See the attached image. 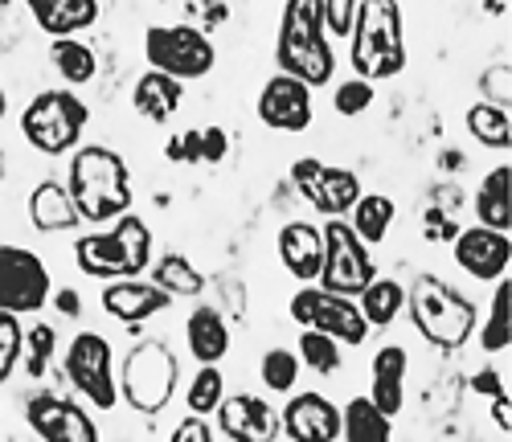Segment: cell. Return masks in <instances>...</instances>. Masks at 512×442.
<instances>
[{"instance_id": "cell-50", "label": "cell", "mask_w": 512, "mask_h": 442, "mask_svg": "<svg viewBox=\"0 0 512 442\" xmlns=\"http://www.w3.org/2000/svg\"><path fill=\"white\" fill-rule=\"evenodd\" d=\"M5 168H9V164H5V148H0V181H5Z\"/></svg>"}, {"instance_id": "cell-30", "label": "cell", "mask_w": 512, "mask_h": 442, "mask_svg": "<svg viewBox=\"0 0 512 442\" xmlns=\"http://www.w3.org/2000/svg\"><path fill=\"white\" fill-rule=\"evenodd\" d=\"M476 332H480L484 352H508V344H512V283H508V275L496 279L492 307H488V316L476 324Z\"/></svg>"}, {"instance_id": "cell-5", "label": "cell", "mask_w": 512, "mask_h": 442, "mask_svg": "<svg viewBox=\"0 0 512 442\" xmlns=\"http://www.w3.org/2000/svg\"><path fill=\"white\" fill-rule=\"evenodd\" d=\"M406 307L422 340H431L443 352H459L480 324L476 303L439 275H418L414 287L406 291Z\"/></svg>"}, {"instance_id": "cell-35", "label": "cell", "mask_w": 512, "mask_h": 442, "mask_svg": "<svg viewBox=\"0 0 512 442\" xmlns=\"http://www.w3.org/2000/svg\"><path fill=\"white\" fill-rule=\"evenodd\" d=\"M222 397H226V377H222V369H218V365H201L197 377H193L189 389H185V406H189V414L209 418L213 410L222 406Z\"/></svg>"}, {"instance_id": "cell-23", "label": "cell", "mask_w": 512, "mask_h": 442, "mask_svg": "<svg viewBox=\"0 0 512 442\" xmlns=\"http://www.w3.org/2000/svg\"><path fill=\"white\" fill-rule=\"evenodd\" d=\"M185 344L197 365H222V357L230 352V328L218 307H209V303L193 307L185 320Z\"/></svg>"}, {"instance_id": "cell-6", "label": "cell", "mask_w": 512, "mask_h": 442, "mask_svg": "<svg viewBox=\"0 0 512 442\" xmlns=\"http://www.w3.org/2000/svg\"><path fill=\"white\" fill-rule=\"evenodd\" d=\"M181 381V365H177V352L168 348L164 340H140L132 352L123 357V373H119V393L123 402L132 406L144 418H156L177 393Z\"/></svg>"}, {"instance_id": "cell-38", "label": "cell", "mask_w": 512, "mask_h": 442, "mask_svg": "<svg viewBox=\"0 0 512 442\" xmlns=\"http://www.w3.org/2000/svg\"><path fill=\"white\" fill-rule=\"evenodd\" d=\"M21 348H25L21 316L0 312V385H5V381L17 373V365H21Z\"/></svg>"}, {"instance_id": "cell-20", "label": "cell", "mask_w": 512, "mask_h": 442, "mask_svg": "<svg viewBox=\"0 0 512 442\" xmlns=\"http://www.w3.org/2000/svg\"><path fill=\"white\" fill-rule=\"evenodd\" d=\"M406 373H410V357L402 344H386L373 352V365H369V402L386 414L398 418L406 406Z\"/></svg>"}, {"instance_id": "cell-28", "label": "cell", "mask_w": 512, "mask_h": 442, "mask_svg": "<svg viewBox=\"0 0 512 442\" xmlns=\"http://www.w3.org/2000/svg\"><path fill=\"white\" fill-rule=\"evenodd\" d=\"M340 438L345 442H394V422L381 414L369 397H353L340 410Z\"/></svg>"}, {"instance_id": "cell-4", "label": "cell", "mask_w": 512, "mask_h": 442, "mask_svg": "<svg viewBox=\"0 0 512 442\" xmlns=\"http://www.w3.org/2000/svg\"><path fill=\"white\" fill-rule=\"evenodd\" d=\"M74 258H78V271L115 283V279H140L152 267V230L148 221L136 213H123L115 217L111 230L87 234L74 242Z\"/></svg>"}, {"instance_id": "cell-3", "label": "cell", "mask_w": 512, "mask_h": 442, "mask_svg": "<svg viewBox=\"0 0 512 442\" xmlns=\"http://www.w3.org/2000/svg\"><path fill=\"white\" fill-rule=\"evenodd\" d=\"M275 62L279 74L300 78L304 86H328L336 74V58L324 33V17H320V0H287L283 5V25H279V41H275Z\"/></svg>"}, {"instance_id": "cell-42", "label": "cell", "mask_w": 512, "mask_h": 442, "mask_svg": "<svg viewBox=\"0 0 512 442\" xmlns=\"http://www.w3.org/2000/svg\"><path fill=\"white\" fill-rule=\"evenodd\" d=\"M508 82H512V74H508V58H504V62H496V66L484 74V82H480V86H484V95H488L484 103H492V107H504V111H508V103H512Z\"/></svg>"}, {"instance_id": "cell-41", "label": "cell", "mask_w": 512, "mask_h": 442, "mask_svg": "<svg viewBox=\"0 0 512 442\" xmlns=\"http://www.w3.org/2000/svg\"><path fill=\"white\" fill-rule=\"evenodd\" d=\"M168 164H201V127H189L164 144Z\"/></svg>"}, {"instance_id": "cell-10", "label": "cell", "mask_w": 512, "mask_h": 442, "mask_svg": "<svg viewBox=\"0 0 512 442\" xmlns=\"http://www.w3.org/2000/svg\"><path fill=\"white\" fill-rule=\"evenodd\" d=\"M287 312H291V320L300 324V328L324 332V336H332L340 348H357V344H365V336H369V324H365V316H361L357 299L332 295V291L312 287V283L291 295Z\"/></svg>"}, {"instance_id": "cell-37", "label": "cell", "mask_w": 512, "mask_h": 442, "mask_svg": "<svg viewBox=\"0 0 512 442\" xmlns=\"http://www.w3.org/2000/svg\"><path fill=\"white\" fill-rule=\"evenodd\" d=\"M54 348H58V332H54L50 324H33V328L25 332L21 365H25V373H29L33 381L46 377V369H50V361H54Z\"/></svg>"}, {"instance_id": "cell-17", "label": "cell", "mask_w": 512, "mask_h": 442, "mask_svg": "<svg viewBox=\"0 0 512 442\" xmlns=\"http://www.w3.org/2000/svg\"><path fill=\"white\" fill-rule=\"evenodd\" d=\"M259 119L263 127L271 131H308L312 123V86H304L300 78H287V74H275L267 78V86L259 91Z\"/></svg>"}, {"instance_id": "cell-18", "label": "cell", "mask_w": 512, "mask_h": 442, "mask_svg": "<svg viewBox=\"0 0 512 442\" xmlns=\"http://www.w3.org/2000/svg\"><path fill=\"white\" fill-rule=\"evenodd\" d=\"M279 426L291 442H336L340 438V410L324 393H295L279 414Z\"/></svg>"}, {"instance_id": "cell-44", "label": "cell", "mask_w": 512, "mask_h": 442, "mask_svg": "<svg viewBox=\"0 0 512 442\" xmlns=\"http://www.w3.org/2000/svg\"><path fill=\"white\" fill-rule=\"evenodd\" d=\"M168 442H218V434H213L209 418L189 414V418L177 422V430H173V438H168Z\"/></svg>"}, {"instance_id": "cell-31", "label": "cell", "mask_w": 512, "mask_h": 442, "mask_svg": "<svg viewBox=\"0 0 512 442\" xmlns=\"http://www.w3.org/2000/svg\"><path fill=\"white\" fill-rule=\"evenodd\" d=\"M148 283H156L168 299H197V295L205 291L201 271L193 267L185 254H164L156 267H152V279H148Z\"/></svg>"}, {"instance_id": "cell-33", "label": "cell", "mask_w": 512, "mask_h": 442, "mask_svg": "<svg viewBox=\"0 0 512 442\" xmlns=\"http://www.w3.org/2000/svg\"><path fill=\"white\" fill-rule=\"evenodd\" d=\"M467 131H472L484 148H496V152L512 148V115L504 107H492V103L467 107Z\"/></svg>"}, {"instance_id": "cell-1", "label": "cell", "mask_w": 512, "mask_h": 442, "mask_svg": "<svg viewBox=\"0 0 512 442\" xmlns=\"http://www.w3.org/2000/svg\"><path fill=\"white\" fill-rule=\"evenodd\" d=\"M66 193L82 221H115L132 213V172L115 148L78 144L66 172Z\"/></svg>"}, {"instance_id": "cell-14", "label": "cell", "mask_w": 512, "mask_h": 442, "mask_svg": "<svg viewBox=\"0 0 512 442\" xmlns=\"http://www.w3.org/2000/svg\"><path fill=\"white\" fill-rule=\"evenodd\" d=\"M25 422L41 442H99L95 418L58 393H33L25 402Z\"/></svg>"}, {"instance_id": "cell-47", "label": "cell", "mask_w": 512, "mask_h": 442, "mask_svg": "<svg viewBox=\"0 0 512 442\" xmlns=\"http://www.w3.org/2000/svg\"><path fill=\"white\" fill-rule=\"evenodd\" d=\"M492 422H496V426H500L504 434L512 430V402H508V389L492 397Z\"/></svg>"}, {"instance_id": "cell-39", "label": "cell", "mask_w": 512, "mask_h": 442, "mask_svg": "<svg viewBox=\"0 0 512 442\" xmlns=\"http://www.w3.org/2000/svg\"><path fill=\"white\" fill-rule=\"evenodd\" d=\"M332 107H336V115H345V119L365 115L373 107V82H365V78L340 82L336 91H332Z\"/></svg>"}, {"instance_id": "cell-25", "label": "cell", "mask_w": 512, "mask_h": 442, "mask_svg": "<svg viewBox=\"0 0 512 442\" xmlns=\"http://www.w3.org/2000/svg\"><path fill=\"white\" fill-rule=\"evenodd\" d=\"M472 209H476L480 226L500 230V234L512 230V164H508V160L496 164V168L484 176V181H480Z\"/></svg>"}, {"instance_id": "cell-15", "label": "cell", "mask_w": 512, "mask_h": 442, "mask_svg": "<svg viewBox=\"0 0 512 442\" xmlns=\"http://www.w3.org/2000/svg\"><path fill=\"white\" fill-rule=\"evenodd\" d=\"M451 258L463 275H472L480 283H496L512 267V238L488 226H467L451 238Z\"/></svg>"}, {"instance_id": "cell-27", "label": "cell", "mask_w": 512, "mask_h": 442, "mask_svg": "<svg viewBox=\"0 0 512 442\" xmlns=\"http://www.w3.org/2000/svg\"><path fill=\"white\" fill-rule=\"evenodd\" d=\"M394 217H398L394 197H386V193H361L357 205L349 209V226H353V234L373 250V246H381V242L390 238Z\"/></svg>"}, {"instance_id": "cell-12", "label": "cell", "mask_w": 512, "mask_h": 442, "mask_svg": "<svg viewBox=\"0 0 512 442\" xmlns=\"http://www.w3.org/2000/svg\"><path fill=\"white\" fill-rule=\"evenodd\" d=\"M54 283L50 271L25 246H0V312L9 316H37L50 303Z\"/></svg>"}, {"instance_id": "cell-22", "label": "cell", "mask_w": 512, "mask_h": 442, "mask_svg": "<svg viewBox=\"0 0 512 442\" xmlns=\"http://www.w3.org/2000/svg\"><path fill=\"white\" fill-rule=\"evenodd\" d=\"M29 17L37 21L41 33L58 37H78L99 21V0H25Z\"/></svg>"}, {"instance_id": "cell-21", "label": "cell", "mask_w": 512, "mask_h": 442, "mask_svg": "<svg viewBox=\"0 0 512 442\" xmlns=\"http://www.w3.org/2000/svg\"><path fill=\"white\" fill-rule=\"evenodd\" d=\"M279 258L291 279L300 283H316L320 275V262H324V238H320V226L312 221H287L279 230Z\"/></svg>"}, {"instance_id": "cell-7", "label": "cell", "mask_w": 512, "mask_h": 442, "mask_svg": "<svg viewBox=\"0 0 512 442\" xmlns=\"http://www.w3.org/2000/svg\"><path fill=\"white\" fill-rule=\"evenodd\" d=\"M87 123H91V107L74 91H41L21 111V136L41 156H66L82 144Z\"/></svg>"}, {"instance_id": "cell-32", "label": "cell", "mask_w": 512, "mask_h": 442, "mask_svg": "<svg viewBox=\"0 0 512 442\" xmlns=\"http://www.w3.org/2000/svg\"><path fill=\"white\" fill-rule=\"evenodd\" d=\"M50 62L54 70L62 74L66 86H87L95 74H99V58L91 46H82L78 37H58L50 46Z\"/></svg>"}, {"instance_id": "cell-51", "label": "cell", "mask_w": 512, "mask_h": 442, "mask_svg": "<svg viewBox=\"0 0 512 442\" xmlns=\"http://www.w3.org/2000/svg\"><path fill=\"white\" fill-rule=\"evenodd\" d=\"M13 442H41V438H37V434H29V438H13Z\"/></svg>"}, {"instance_id": "cell-45", "label": "cell", "mask_w": 512, "mask_h": 442, "mask_svg": "<svg viewBox=\"0 0 512 442\" xmlns=\"http://www.w3.org/2000/svg\"><path fill=\"white\" fill-rule=\"evenodd\" d=\"M50 303L58 307L62 316H70V320H78V316H82V299H78V291H70V287H66V291H54V295H50Z\"/></svg>"}, {"instance_id": "cell-19", "label": "cell", "mask_w": 512, "mask_h": 442, "mask_svg": "<svg viewBox=\"0 0 512 442\" xmlns=\"http://www.w3.org/2000/svg\"><path fill=\"white\" fill-rule=\"evenodd\" d=\"M99 299H103V312L119 324H144L173 307V299L148 279H115L99 291Z\"/></svg>"}, {"instance_id": "cell-26", "label": "cell", "mask_w": 512, "mask_h": 442, "mask_svg": "<svg viewBox=\"0 0 512 442\" xmlns=\"http://www.w3.org/2000/svg\"><path fill=\"white\" fill-rule=\"evenodd\" d=\"M29 221H33V230H41V234H62V230H74L82 217H78L66 185L46 176V181L29 193Z\"/></svg>"}, {"instance_id": "cell-36", "label": "cell", "mask_w": 512, "mask_h": 442, "mask_svg": "<svg viewBox=\"0 0 512 442\" xmlns=\"http://www.w3.org/2000/svg\"><path fill=\"white\" fill-rule=\"evenodd\" d=\"M259 377L271 393H291L295 381H300V357L291 348H267L259 361Z\"/></svg>"}, {"instance_id": "cell-9", "label": "cell", "mask_w": 512, "mask_h": 442, "mask_svg": "<svg viewBox=\"0 0 512 442\" xmlns=\"http://www.w3.org/2000/svg\"><path fill=\"white\" fill-rule=\"evenodd\" d=\"M144 58L152 70H160L168 78L193 82L213 70L218 50H213V41L193 25H152V29H144Z\"/></svg>"}, {"instance_id": "cell-48", "label": "cell", "mask_w": 512, "mask_h": 442, "mask_svg": "<svg viewBox=\"0 0 512 442\" xmlns=\"http://www.w3.org/2000/svg\"><path fill=\"white\" fill-rule=\"evenodd\" d=\"M472 389H476V393H488V397L504 393V385H500V373H496V369H480V373L472 377Z\"/></svg>"}, {"instance_id": "cell-40", "label": "cell", "mask_w": 512, "mask_h": 442, "mask_svg": "<svg viewBox=\"0 0 512 442\" xmlns=\"http://www.w3.org/2000/svg\"><path fill=\"white\" fill-rule=\"evenodd\" d=\"M357 5H361V0H320L324 33H328V37H340V41H345V37L353 33V21H357Z\"/></svg>"}, {"instance_id": "cell-11", "label": "cell", "mask_w": 512, "mask_h": 442, "mask_svg": "<svg viewBox=\"0 0 512 442\" xmlns=\"http://www.w3.org/2000/svg\"><path fill=\"white\" fill-rule=\"evenodd\" d=\"M66 377L70 385L87 397V402L103 414H111L119 406V385H115V369H111V344L99 332H78L66 344Z\"/></svg>"}, {"instance_id": "cell-16", "label": "cell", "mask_w": 512, "mask_h": 442, "mask_svg": "<svg viewBox=\"0 0 512 442\" xmlns=\"http://www.w3.org/2000/svg\"><path fill=\"white\" fill-rule=\"evenodd\" d=\"M218 414V426L230 442H279V410L263 402L259 393H226Z\"/></svg>"}, {"instance_id": "cell-13", "label": "cell", "mask_w": 512, "mask_h": 442, "mask_svg": "<svg viewBox=\"0 0 512 442\" xmlns=\"http://www.w3.org/2000/svg\"><path fill=\"white\" fill-rule=\"evenodd\" d=\"M291 185L300 189V197L324 213V217H349V209L357 205L361 197V181L357 172L349 168H336V164H324L316 156H300L291 164Z\"/></svg>"}, {"instance_id": "cell-2", "label": "cell", "mask_w": 512, "mask_h": 442, "mask_svg": "<svg viewBox=\"0 0 512 442\" xmlns=\"http://www.w3.org/2000/svg\"><path fill=\"white\" fill-rule=\"evenodd\" d=\"M349 62L365 82H386L406 70V25L398 0H361L357 5Z\"/></svg>"}, {"instance_id": "cell-8", "label": "cell", "mask_w": 512, "mask_h": 442, "mask_svg": "<svg viewBox=\"0 0 512 442\" xmlns=\"http://www.w3.org/2000/svg\"><path fill=\"white\" fill-rule=\"evenodd\" d=\"M320 238H324V262H320L316 287H324L332 295H345V299H357L377 279L373 250L353 234V226L345 217L324 221Z\"/></svg>"}, {"instance_id": "cell-24", "label": "cell", "mask_w": 512, "mask_h": 442, "mask_svg": "<svg viewBox=\"0 0 512 442\" xmlns=\"http://www.w3.org/2000/svg\"><path fill=\"white\" fill-rule=\"evenodd\" d=\"M181 103H185V82L168 78V74H160V70L140 74L136 86H132V107H136V115H144L148 123H168V119L181 111Z\"/></svg>"}, {"instance_id": "cell-49", "label": "cell", "mask_w": 512, "mask_h": 442, "mask_svg": "<svg viewBox=\"0 0 512 442\" xmlns=\"http://www.w3.org/2000/svg\"><path fill=\"white\" fill-rule=\"evenodd\" d=\"M9 115V95H5V82H0V119Z\"/></svg>"}, {"instance_id": "cell-43", "label": "cell", "mask_w": 512, "mask_h": 442, "mask_svg": "<svg viewBox=\"0 0 512 442\" xmlns=\"http://www.w3.org/2000/svg\"><path fill=\"white\" fill-rule=\"evenodd\" d=\"M230 156V136L218 127V123H209L201 127V164H222Z\"/></svg>"}, {"instance_id": "cell-34", "label": "cell", "mask_w": 512, "mask_h": 442, "mask_svg": "<svg viewBox=\"0 0 512 442\" xmlns=\"http://www.w3.org/2000/svg\"><path fill=\"white\" fill-rule=\"evenodd\" d=\"M295 357H300V365H308V369L320 373V377H332V373L345 369V352H340V344H336L332 336H324V332H312V328L300 332Z\"/></svg>"}, {"instance_id": "cell-29", "label": "cell", "mask_w": 512, "mask_h": 442, "mask_svg": "<svg viewBox=\"0 0 512 442\" xmlns=\"http://www.w3.org/2000/svg\"><path fill=\"white\" fill-rule=\"evenodd\" d=\"M357 307H361V316L369 328H390L398 320V312L406 307V287L398 279H373L361 295H357Z\"/></svg>"}, {"instance_id": "cell-46", "label": "cell", "mask_w": 512, "mask_h": 442, "mask_svg": "<svg viewBox=\"0 0 512 442\" xmlns=\"http://www.w3.org/2000/svg\"><path fill=\"white\" fill-rule=\"evenodd\" d=\"M455 234H459V230L451 226L447 213H435V209L426 213V238H455Z\"/></svg>"}]
</instances>
